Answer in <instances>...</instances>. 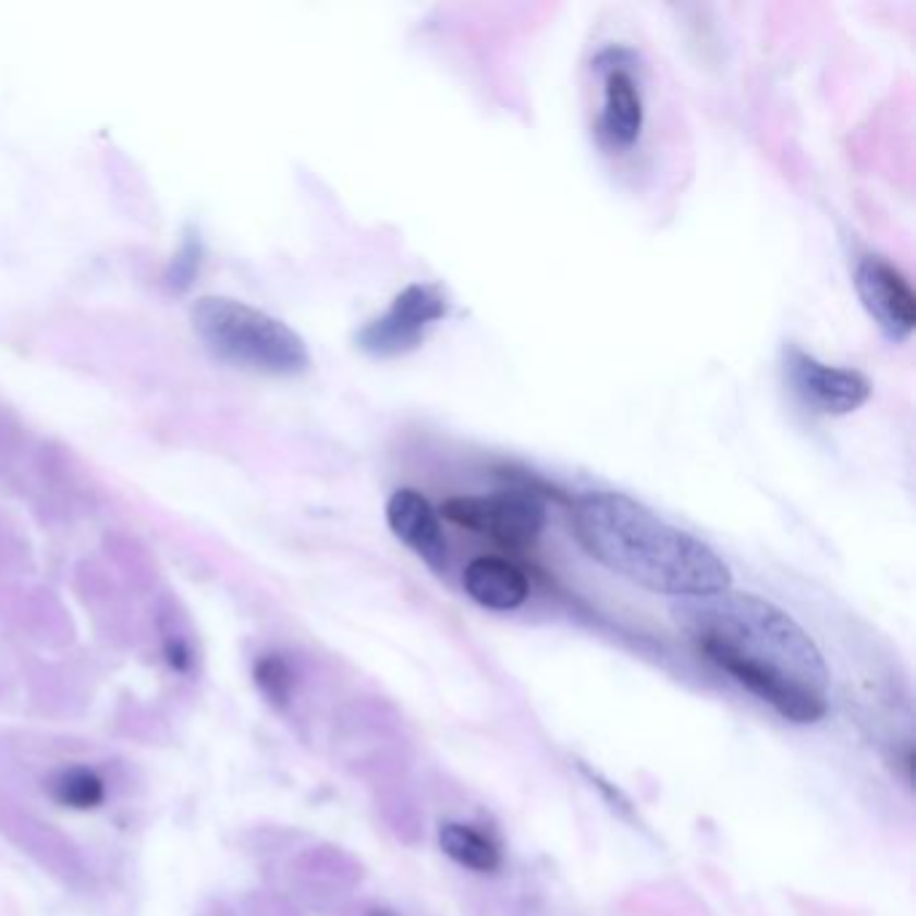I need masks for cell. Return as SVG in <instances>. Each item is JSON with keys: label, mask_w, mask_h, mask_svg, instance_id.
<instances>
[{"label": "cell", "mask_w": 916, "mask_h": 916, "mask_svg": "<svg viewBox=\"0 0 916 916\" xmlns=\"http://www.w3.org/2000/svg\"><path fill=\"white\" fill-rule=\"evenodd\" d=\"M675 621L701 659L780 718L809 725L828 716L831 670L826 656L780 604L725 589L677 599Z\"/></svg>", "instance_id": "6da1fadb"}, {"label": "cell", "mask_w": 916, "mask_h": 916, "mask_svg": "<svg viewBox=\"0 0 916 916\" xmlns=\"http://www.w3.org/2000/svg\"><path fill=\"white\" fill-rule=\"evenodd\" d=\"M570 522L586 554L639 589L675 599L731 589L734 575L712 546L630 494L584 492Z\"/></svg>", "instance_id": "7a4b0ae2"}, {"label": "cell", "mask_w": 916, "mask_h": 916, "mask_svg": "<svg viewBox=\"0 0 916 916\" xmlns=\"http://www.w3.org/2000/svg\"><path fill=\"white\" fill-rule=\"evenodd\" d=\"M194 328L218 358L251 371L291 377L309 366L307 344L293 328L232 298H201Z\"/></svg>", "instance_id": "3957f363"}, {"label": "cell", "mask_w": 916, "mask_h": 916, "mask_svg": "<svg viewBox=\"0 0 916 916\" xmlns=\"http://www.w3.org/2000/svg\"><path fill=\"white\" fill-rule=\"evenodd\" d=\"M443 518L509 549H524L538 540L546 524V509L533 489H503L494 494L452 498L441 505Z\"/></svg>", "instance_id": "277c9868"}, {"label": "cell", "mask_w": 916, "mask_h": 916, "mask_svg": "<svg viewBox=\"0 0 916 916\" xmlns=\"http://www.w3.org/2000/svg\"><path fill=\"white\" fill-rule=\"evenodd\" d=\"M447 315L449 298L443 296L439 285L412 282L393 298L388 313L361 328L355 342L363 353L374 355V358H399V355L417 350L430 333V328Z\"/></svg>", "instance_id": "5b68a950"}, {"label": "cell", "mask_w": 916, "mask_h": 916, "mask_svg": "<svg viewBox=\"0 0 916 916\" xmlns=\"http://www.w3.org/2000/svg\"><path fill=\"white\" fill-rule=\"evenodd\" d=\"M785 377L793 393L811 412L831 414V417L855 412L871 399V382L866 374L857 368L828 366L798 347H791L785 353Z\"/></svg>", "instance_id": "8992f818"}, {"label": "cell", "mask_w": 916, "mask_h": 916, "mask_svg": "<svg viewBox=\"0 0 916 916\" xmlns=\"http://www.w3.org/2000/svg\"><path fill=\"white\" fill-rule=\"evenodd\" d=\"M855 288L863 307L890 342H906L916 326V296L908 280L879 256L860 258Z\"/></svg>", "instance_id": "52a82bcc"}, {"label": "cell", "mask_w": 916, "mask_h": 916, "mask_svg": "<svg viewBox=\"0 0 916 916\" xmlns=\"http://www.w3.org/2000/svg\"><path fill=\"white\" fill-rule=\"evenodd\" d=\"M384 516H388L390 533L406 549H412L433 573H447L449 546L443 538L441 516L423 492L408 487L395 489L390 494Z\"/></svg>", "instance_id": "ba28073f"}, {"label": "cell", "mask_w": 916, "mask_h": 916, "mask_svg": "<svg viewBox=\"0 0 916 916\" xmlns=\"http://www.w3.org/2000/svg\"><path fill=\"white\" fill-rule=\"evenodd\" d=\"M643 95L626 68L604 73V100L597 121V135L613 151H630L643 135Z\"/></svg>", "instance_id": "9c48e42d"}, {"label": "cell", "mask_w": 916, "mask_h": 916, "mask_svg": "<svg viewBox=\"0 0 916 916\" xmlns=\"http://www.w3.org/2000/svg\"><path fill=\"white\" fill-rule=\"evenodd\" d=\"M463 589L478 608L509 613L522 608L529 597V578L518 564L505 557H476L463 570Z\"/></svg>", "instance_id": "30bf717a"}, {"label": "cell", "mask_w": 916, "mask_h": 916, "mask_svg": "<svg viewBox=\"0 0 916 916\" xmlns=\"http://www.w3.org/2000/svg\"><path fill=\"white\" fill-rule=\"evenodd\" d=\"M439 846L449 860L474 874H494L503 866L498 841L468 822H443L439 828Z\"/></svg>", "instance_id": "8fae6325"}, {"label": "cell", "mask_w": 916, "mask_h": 916, "mask_svg": "<svg viewBox=\"0 0 916 916\" xmlns=\"http://www.w3.org/2000/svg\"><path fill=\"white\" fill-rule=\"evenodd\" d=\"M54 796L73 809H95L106 796L102 780L89 769H68L54 780Z\"/></svg>", "instance_id": "7c38bea8"}, {"label": "cell", "mask_w": 916, "mask_h": 916, "mask_svg": "<svg viewBox=\"0 0 916 916\" xmlns=\"http://www.w3.org/2000/svg\"><path fill=\"white\" fill-rule=\"evenodd\" d=\"M258 683L274 699H285L288 685H291V675H288V667L282 664L280 659H264L258 664Z\"/></svg>", "instance_id": "4fadbf2b"}]
</instances>
